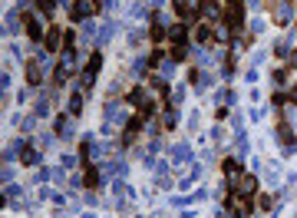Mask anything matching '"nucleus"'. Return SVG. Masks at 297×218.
Wrapping results in <instances>:
<instances>
[{
  "label": "nucleus",
  "mask_w": 297,
  "mask_h": 218,
  "mask_svg": "<svg viewBox=\"0 0 297 218\" xmlns=\"http://www.w3.org/2000/svg\"><path fill=\"white\" fill-rule=\"evenodd\" d=\"M198 13H202V17H211V20H218V4L215 0H202V4H198Z\"/></svg>",
  "instance_id": "nucleus-23"
},
{
  "label": "nucleus",
  "mask_w": 297,
  "mask_h": 218,
  "mask_svg": "<svg viewBox=\"0 0 297 218\" xmlns=\"http://www.w3.org/2000/svg\"><path fill=\"white\" fill-rule=\"evenodd\" d=\"M126 40H129V46H132V50H136V46H142L145 33H142V30H129V33H126Z\"/></svg>",
  "instance_id": "nucleus-29"
},
{
  "label": "nucleus",
  "mask_w": 297,
  "mask_h": 218,
  "mask_svg": "<svg viewBox=\"0 0 297 218\" xmlns=\"http://www.w3.org/2000/svg\"><path fill=\"white\" fill-rule=\"evenodd\" d=\"M23 73H27V83H30V86H43V73H46V69L40 66V60H37V56L23 63Z\"/></svg>",
  "instance_id": "nucleus-9"
},
{
  "label": "nucleus",
  "mask_w": 297,
  "mask_h": 218,
  "mask_svg": "<svg viewBox=\"0 0 297 218\" xmlns=\"http://www.w3.org/2000/svg\"><path fill=\"white\" fill-rule=\"evenodd\" d=\"M264 27H267V23H264L261 17H254V20H251V33H264Z\"/></svg>",
  "instance_id": "nucleus-44"
},
{
  "label": "nucleus",
  "mask_w": 297,
  "mask_h": 218,
  "mask_svg": "<svg viewBox=\"0 0 297 218\" xmlns=\"http://www.w3.org/2000/svg\"><path fill=\"white\" fill-rule=\"evenodd\" d=\"M287 103H294V106H297V83H294L291 89H287Z\"/></svg>",
  "instance_id": "nucleus-51"
},
{
  "label": "nucleus",
  "mask_w": 297,
  "mask_h": 218,
  "mask_svg": "<svg viewBox=\"0 0 297 218\" xmlns=\"http://www.w3.org/2000/svg\"><path fill=\"white\" fill-rule=\"evenodd\" d=\"M126 103H129L132 109H139V112H148V116H152V109H155V96H152L148 86H132Z\"/></svg>",
  "instance_id": "nucleus-1"
},
{
  "label": "nucleus",
  "mask_w": 297,
  "mask_h": 218,
  "mask_svg": "<svg viewBox=\"0 0 297 218\" xmlns=\"http://www.w3.org/2000/svg\"><path fill=\"white\" fill-rule=\"evenodd\" d=\"M215 40L228 43V40H231V27H228V23H215Z\"/></svg>",
  "instance_id": "nucleus-28"
},
{
  "label": "nucleus",
  "mask_w": 297,
  "mask_h": 218,
  "mask_svg": "<svg viewBox=\"0 0 297 218\" xmlns=\"http://www.w3.org/2000/svg\"><path fill=\"white\" fill-rule=\"evenodd\" d=\"M271 80H274V86H287V69H274V76H271Z\"/></svg>",
  "instance_id": "nucleus-41"
},
{
  "label": "nucleus",
  "mask_w": 297,
  "mask_h": 218,
  "mask_svg": "<svg viewBox=\"0 0 297 218\" xmlns=\"http://www.w3.org/2000/svg\"><path fill=\"white\" fill-rule=\"evenodd\" d=\"M53 136H60V139H73V116H69V112L56 116V123H53Z\"/></svg>",
  "instance_id": "nucleus-11"
},
{
  "label": "nucleus",
  "mask_w": 297,
  "mask_h": 218,
  "mask_svg": "<svg viewBox=\"0 0 297 218\" xmlns=\"http://www.w3.org/2000/svg\"><path fill=\"white\" fill-rule=\"evenodd\" d=\"M254 192H258V175H241V179H238V195L251 199Z\"/></svg>",
  "instance_id": "nucleus-18"
},
{
  "label": "nucleus",
  "mask_w": 297,
  "mask_h": 218,
  "mask_svg": "<svg viewBox=\"0 0 297 218\" xmlns=\"http://www.w3.org/2000/svg\"><path fill=\"white\" fill-rule=\"evenodd\" d=\"M294 218H297V212H294Z\"/></svg>",
  "instance_id": "nucleus-55"
},
{
  "label": "nucleus",
  "mask_w": 297,
  "mask_h": 218,
  "mask_svg": "<svg viewBox=\"0 0 297 218\" xmlns=\"http://www.w3.org/2000/svg\"><path fill=\"white\" fill-rule=\"evenodd\" d=\"M20 27H23V13L10 10V13H7V20H4V33H7V37H17Z\"/></svg>",
  "instance_id": "nucleus-13"
},
{
  "label": "nucleus",
  "mask_w": 297,
  "mask_h": 218,
  "mask_svg": "<svg viewBox=\"0 0 297 218\" xmlns=\"http://www.w3.org/2000/svg\"><path fill=\"white\" fill-rule=\"evenodd\" d=\"M76 162H80V159H76V156H63V159H60V165H63V168H73Z\"/></svg>",
  "instance_id": "nucleus-46"
},
{
  "label": "nucleus",
  "mask_w": 297,
  "mask_h": 218,
  "mask_svg": "<svg viewBox=\"0 0 297 218\" xmlns=\"http://www.w3.org/2000/svg\"><path fill=\"white\" fill-rule=\"evenodd\" d=\"M278 142L284 146V152H291V149H294V142H297V139H294L291 123H281V126H278Z\"/></svg>",
  "instance_id": "nucleus-17"
},
{
  "label": "nucleus",
  "mask_w": 297,
  "mask_h": 218,
  "mask_svg": "<svg viewBox=\"0 0 297 218\" xmlns=\"http://www.w3.org/2000/svg\"><path fill=\"white\" fill-rule=\"evenodd\" d=\"M294 20V7L287 4V0H281L278 7H274V23H281V27H287Z\"/></svg>",
  "instance_id": "nucleus-15"
},
{
  "label": "nucleus",
  "mask_w": 297,
  "mask_h": 218,
  "mask_svg": "<svg viewBox=\"0 0 297 218\" xmlns=\"http://www.w3.org/2000/svg\"><path fill=\"white\" fill-rule=\"evenodd\" d=\"M182 218H195V212H185V215H182Z\"/></svg>",
  "instance_id": "nucleus-54"
},
{
  "label": "nucleus",
  "mask_w": 297,
  "mask_h": 218,
  "mask_svg": "<svg viewBox=\"0 0 297 218\" xmlns=\"http://www.w3.org/2000/svg\"><path fill=\"white\" fill-rule=\"evenodd\" d=\"M73 46H76V33L66 30V37H63V50H73Z\"/></svg>",
  "instance_id": "nucleus-42"
},
{
  "label": "nucleus",
  "mask_w": 297,
  "mask_h": 218,
  "mask_svg": "<svg viewBox=\"0 0 297 218\" xmlns=\"http://www.w3.org/2000/svg\"><path fill=\"white\" fill-rule=\"evenodd\" d=\"M30 89H33V86H27V89H20V93H17V103H20V106H23V103L30 100Z\"/></svg>",
  "instance_id": "nucleus-48"
},
{
  "label": "nucleus",
  "mask_w": 297,
  "mask_h": 218,
  "mask_svg": "<svg viewBox=\"0 0 297 218\" xmlns=\"http://www.w3.org/2000/svg\"><path fill=\"white\" fill-rule=\"evenodd\" d=\"M159 69H162V76H165V80H168V76L175 73V60H172V56H165V60L159 63Z\"/></svg>",
  "instance_id": "nucleus-32"
},
{
  "label": "nucleus",
  "mask_w": 297,
  "mask_h": 218,
  "mask_svg": "<svg viewBox=\"0 0 297 218\" xmlns=\"http://www.w3.org/2000/svg\"><path fill=\"white\" fill-rule=\"evenodd\" d=\"M185 53H188V50H185V43H172V53H168V56H172L175 63H182V60H188Z\"/></svg>",
  "instance_id": "nucleus-30"
},
{
  "label": "nucleus",
  "mask_w": 297,
  "mask_h": 218,
  "mask_svg": "<svg viewBox=\"0 0 297 218\" xmlns=\"http://www.w3.org/2000/svg\"><path fill=\"white\" fill-rule=\"evenodd\" d=\"M287 66L297 69V50H291V56H287Z\"/></svg>",
  "instance_id": "nucleus-52"
},
{
  "label": "nucleus",
  "mask_w": 297,
  "mask_h": 218,
  "mask_svg": "<svg viewBox=\"0 0 297 218\" xmlns=\"http://www.w3.org/2000/svg\"><path fill=\"white\" fill-rule=\"evenodd\" d=\"M145 10H148L145 4H129V17H132V20H142V17H145Z\"/></svg>",
  "instance_id": "nucleus-34"
},
{
  "label": "nucleus",
  "mask_w": 297,
  "mask_h": 218,
  "mask_svg": "<svg viewBox=\"0 0 297 218\" xmlns=\"http://www.w3.org/2000/svg\"><path fill=\"white\" fill-rule=\"evenodd\" d=\"M291 43H294V37H281L278 43H274V53H278L281 60H287V56H291Z\"/></svg>",
  "instance_id": "nucleus-24"
},
{
  "label": "nucleus",
  "mask_w": 297,
  "mask_h": 218,
  "mask_svg": "<svg viewBox=\"0 0 297 218\" xmlns=\"http://www.w3.org/2000/svg\"><path fill=\"white\" fill-rule=\"evenodd\" d=\"M155 185L165 192V188H172V179H168V172H162V175H155Z\"/></svg>",
  "instance_id": "nucleus-38"
},
{
  "label": "nucleus",
  "mask_w": 297,
  "mask_h": 218,
  "mask_svg": "<svg viewBox=\"0 0 297 218\" xmlns=\"http://www.w3.org/2000/svg\"><path fill=\"white\" fill-rule=\"evenodd\" d=\"M168 40H172V43H185V40H188V23H182V20L172 23V27H168Z\"/></svg>",
  "instance_id": "nucleus-19"
},
{
  "label": "nucleus",
  "mask_w": 297,
  "mask_h": 218,
  "mask_svg": "<svg viewBox=\"0 0 297 218\" xmlns=\"http://www.w3.org/2000/svg\"><path fill=\"white\" fill-rule=\"evenodd\" d=\"M175 119H179V112H175V109H168L165 116H162V126H165V129H175Z\"/></svg>",
  "instance_id": "nucleus-37"
},
{
  "label": "nucleus",
  "mask_w": 297,
  "mask_h": 218,
  "mask_svg": "<svg viewBox=\"0 0 297 218\" xmlns=\"http://www.w3.org/2000/svg\"><path fill=\"white\" fill-rule=\"evenodd\" d=\"M93 13V7H89V0H73V7H69V17H73V23H83V20Z\"/></svg>",
  "instance_id": "nucleus-14"
},
{
  "label": "nucleus",
  "mask_w": 297,
  "mask_h": 218,
  "mask_svg": "<svg viewBox=\"0 0 297 218\" xmlns=\"http://www.w3.org/2000/svg\"><path fill=\"white\" fill-rule=\"evenodd\" d=\"M145 66H148V60H142V56H136V60H132V76L139 80V76L145 73Z\"/></svg>",
  "instance_id": "nucleus-31"
},
{
  "label": "nucleus",
  "mask_w": 297,
  "mask_h": 218,
  "mask_svg": "<svg viewBox=\"0 0 297 218\" xmlns=\"http://www.w3.org/2000/svg\"><path fill=\"white\" fill-rule=\"evenodd\" d=\"M225 23H228L231 30H241L244 27V4L241 0H228V7H225Z\"/></svg>",
  "instance_id": "nucleus-6"
},
{
  "label": "nucleus",
  "mask_w": 297,
  "mask_h": 218,
  "mask_svg": "<svg viewBox=\"0 0 297 218\" xmlns=\"http://www.w3.org/2000/svg\"><path fill=\"white\" fill-rule=\"evenodd\" d=\"M254 165H258V172L264 175V182H267L271 188L281 185V162H278V159H267V162H261V159H258Z\"/></svg>",
  "instance_id": "nucleus-7"
},
{
  "label": "nucleus",
  "mask_w": 297,
  "mask_h": 218,
  "mask_svg": "<svg viewBox=\"0 0 297 218\" xmlns=\"http://www.w3.org/2000/svg\"><path fill=\"white\" fill-rule=\"evenodd\" d=\"M148 37H152L155 43H162V40H168V30H165L162 23H155V20H152V30H148Z\"/></svg>",
  "instance_id": "nucleus-27"
},
{
  "label": "nucleus",
  "mask_w": 297,
  "mask_h": 218,
  "mask_svg": "<svg viewBox=\"0 0 297 218\" xmlns=\"http://www.w3.org/2000/svg\"><path fill=\"white\" fill-rule=\"evenodd\" d=\"M261 119H264V109L254 106V109H251V123H261Z\"/></svg>",
  "instance_id": "nucleus-49"
},
{
  "label": "nucleus",
  "mask_w": 297,
  "mask_h": 218,
  "mask_svg": "<svg viewBox=\"0 0 297 218\" xmlns=\"http://www.w3.org/2000/svg\"><path fill=\"white\" fill-rule=\"evenodd\" d=\"M168 159H172V165H175V168L195 165V149H192V142H175L172 149H168Z\"/></svg>",
  "instance_id": "nucleus-3"
},
{
  "label": "nucleus",
  "mask_w": 297,
  "mask_h": 218,
  "mask_svg": "<svg viewBox=\"0 0 297 218\" xmlns=\"http://www.w3.org/2000/svg\"><path fill=\"white\" fill-rule=\"evenodd\" d=\"M195 40H198L202 46H208L211 40H215V27H211V23H198V27H195Z\"/></svg>",
  "instance_id": "nucleus-20"
},
{
  "label": "nucleus",
  "mask_w": 297,
  "mask_h": 218,
  "mask_svg": "<svg viewBox=\"0 0 297 218\" xmlns=\"http://www.w3.org/2000/svg\"><path fill=\"white\" fill-rule=\"evenodd\" d=\"M17 149H20V165H27V168H30V165H40V159H43V152H40L37 146L27 142V136L17 139Z\"/></svg>",
  "instance_id": "nucleus-5"
},
{
  "label": "nucleus",
  "mask_w": 297,
  "mask_h": 218,
  "mask_svg": "<svg viewBox=\"0 0 297 218\" xmlns=\"http://www.w3.org/2000/svg\"><path fill=\"white\" fill-rule=\"evenodd\" d=\"M40 4V17H53L56 7H60V0H37Z\"/></svg>",
  "instance_id": "nucleus-26"
},
{
  "label": "nucleus",
  "mask_w": 297,
  "mask_h": 218,
  "mask_svg": "<svg viewBox=\"0 0 297 218\" xmlns=\"http://www.w3.org/2000/svg\"><path fill=\"white\" fill-rule=\"evenodd\" d=\"M66 112H69V116H73V119H80L83 116V96H69V103H66Z\"/></svg>",
  "instance_id": "nucleus-25"
},
{
  "label": "nucleus",
  "mask_w": 297,
  "mask_h": 218,
  "mask_svg": "<svg viewBox=\"0 0 297 218\" xmlns=\"http://www.w3.org/2000/svg\"><path fill=\"white\" fill-rule=\"evenodd\" d=\"M50 182H56V185H60V182H66V179H63L60 168H50Z\"/></svg>",
  "instance_id": "nucleus-47"
},
{
  "label": "nucleus",
  "mask_w": 297,
  "mask_h": 218,
  "mask_svg": "<svg viewBox=\"0 0 297 218\" xmlns=\"http://www.w3.org/2000/svg\"><path fill=\"white\" fill-rule=\"evenodd\" d=\"M198 126H202V112L192 109L188 112V132H198Z\"/></svg>",
  "instance_id": "nucleus-33"
},
{
  "label": "nucleus",
  "mask_w": 297,
  "mask_h": 218,
  "mask_svg": "<svg viewBox=\"0 0 297 218\" xmlns=\"http://www.w3.org/2000/svg\"><path fill=\"white\" fill-rule=\"evenodd\" d=\"M83 218H99V215L96 212H83Z\"/></svg>",
  "instance_id": "nucleus-53"
},
{
  "label": "nucleus",
  "mask_w": 297,
  "mask_h": 218,
  "mask_svg": "<svg viewBox=\"0 0 297 218\" xmlns=\"http://www.w3.org/2000/svg\"><path fill=\"white\" fill-rule=\"evenodd\" d=\"M63 37H66V30H60V27H50L46 30V40H43V46H46V53H60L63 50Z\"/></svg>",
  "instance_id": "nucleus-10"
},
{
  "label": "nucleus",
  "mask_w": 297,
  "mask_h": 218,
  "mask_svg": "<svg viewBox=\"0 0 297 218\" xmlns=\"http://www.w3.org/2000/svg\"><path fill=\"white\" fill-rule=\"evenodd\" d=\"M231 126H235V132H238V129H241V126H244V116H241V112H235V119H231Z\"/></svg>",
  "instance_id": "nucleus-50"
},
{
  "label": "nucleus",
  "mask_w": 297,
  "mask_h": 218,
  "mask_svg": "<svg viewBox=\"0 0 297 218\" xmlns=\"http://www.w3.org/2000/svg\"><path fill=\"white\" fill-rule=\"evenodd\" d=\"M126 106H129V103L109 100V103H106V109H103V119H106V123H112V126H126V123H129V112H126Z\"/></svg>",
  "instance_id": "nucleus-4"
},
{
  "label": "nucleus",
  "mask_w": 297,
  "mask_h": 218,
  "mask_svg": "<svg viewBox=\"0 0 297 218\" xmlns=\"http://www.w3.org/2000/svg\"><path fill=\"white\" fill-rule=\"evenodd\" d=\"M23 33H27L30 43H43V40H46L43 17H40V13H23Z\"/></svg>",
  "instance_id": "nucleus-2"
},
{
  "label": "nucleus",
  "mask_w": 297,
  "mask_h": 218,
  "mask_svg": "<svg viewBox=\"0 0 297 218\" xmlns=\"http://www.w3.org/2000/svg\"><path fill=\"white\" fill-rule=\"evenodd\" d=\"M225 175H228V179H241V159L238 156H231V159H225Z\"/></svg>",
  "instance_id": "nucleus-22"
},
{
  "label": "nucleus",
  "mask_w": 297,
  "mask_h": 218,
  "mask_svg": "<svg viewBox=\"0 0 297 218\" xmlns=\"http://www.w3.org/2000/svg\"><path fill=\"white\" fill-rule=\"evenodd\" d=\"M83 185H86V188H93V192H96V188L103 185V168L89 162V165H86V172H83Z\"/></svg>",
  "instance_id": "nucleus-12"
},
{
  "label": "nucleus",
  "mask_w": 297,
  "mask_h": 218,
  "mask_svg": "<svg viewBox=\"0 0 297 218\" xmlns=\"http://www.w3.org/2000/svg\"><path fill=\"white\" fill-rule=\"evenodd\" d=\"M33 126H37L33 116H20V136H23V132H33Z\"/></svg>",
  "instance_id": "nucleus-35"
},
{
  "label": "nucleus",
  "mask_w": 297,
  "mask_h": 218,
  "mask_svg": "<svg viewBox=\"0 0 297 218\" xmlns=\"http://www.w3.org/2000/svg\"><path fill=\"white\" fill-rule=\"evenodd\" d=\"M46 146H53V136H50V132H40V136H37V149H46Z\"/></svg>",
  "instance_id": "nucleus-40"
},
{
  "label": "nucleus",
  "mask_w": 297,
  "mask_h": 218,
  "mask_svg": "<svg viewBox=\"0 0 297 218\" xmlns=\"http://www.w3.org/2000/svg\"><path fill=\"white\" fill-rule=\"evenodd\" d=\"M208 136H211V139H215V142H218V146H221V142H225V139H228V136H225V129H221V126H211V132H208Z\"/></svg>",
  "instance_id": "nucleus-39"
},
{
  "label": "nucleus",
  "mask_w": 297,
  "mask_h": 218,
  "mask_svg": "<svg viewBox=\"0 0 297 218\" xmlns=\"http://www.w3.org/2000/svg\"><path fill=\"white\" fill-rule=\"evenodd\" d=\"M185 103V86H175L172 89V106H182Z\"/></svg>",
  "instance_id": "nucleus-36"
},
{
  "label": "nucleus",
  "mask_w": 297,
  "mask_h": 218,
  "mask_svg": "<svg viewBox=\"0 0 297 218\" xmlns=\"http://www.w3.org/2000/svg\"><path fill=\"white\" fill-rule=\"evenodd\" d=\"M116 33H119V23H116V20H106V23L99 27V33H96V43H99V46H106L112 37H116Z\"/></svg>",
  "instance_id": "nucleus-16"
},
{
  "label": "nucleus",
  "mask_w": 297,
  "mask_h": 218,
  "mask_svg": "<svg viewBox=\"0 0 297 218\" xmlns=\"http://www.w3.org/2000/svg\"><path fill=\"white\" fill-rule=\"evenodd\" d=\"M50 106H53V96L40 93V100H37V109H33V116H37V119H46V116H50Z\"/></svg>",
  "instance_id": "nucleus-21"
},
{
  "label": "nucleus",
  "mask_w": 297,
  "mask_h": 218,
  "mask_svg": "<svg viewBox=\"0 0 297 218\" xmlns=\"http://www.w3.org/2000/svg\"><path fill=\"white\" fill-rule=\"evenodd\" d=\"M247 215H251V199L235 195V199L228 202V212H225V218H247Z\"/></svg>",
  "instance_id": "nucleus-8"
},
{
  "label": "nucleus",
  "mask_w": 297,
  "mask_h": 218,
  "mask_svg": "<svg viewBox=\"0 0 297 218\" xmlns=\"http://www.w3.org/2000/svg\"><path fill=\"white\" fill-rule=\"evenodd\" d=\"M10 179H13V165L7 162V165H4V172H0V182H4V185H10Z\"/></svg>",
  "instance_id": "nucleus-43"
},
{
  "label": "nucleus",
  "mask_w": 297,
  "mask_h": 218,
  "mask_svg": "<svg viewBox=\"0 0 297 218\" xmlns=\"http://www.w3.org/2000/svg\"><path fill=\"white\" fill-rule=\"evenodd\" d=\"M142 4L148 7V10H155V13H159L162 7H165V0H142Z\"/></svg>",
  "instance_id": "nucleus-45"
}]
</instances>
